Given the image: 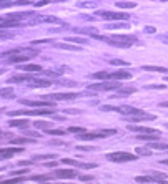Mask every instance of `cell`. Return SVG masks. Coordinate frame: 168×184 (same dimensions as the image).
Instances as JSON below:
<instances>
[{"label":"cell","mask_w":168,"mask_h":184,"mask_svg":"<svg viewBox=\"0 0 168 184\" xmlns=\"http://www.w3.org/2000/svg\"><path fill=\"white\" fill-rule=\"evenodd\" d=\"M53 174H55L58 179H73V178H77V171H73V169H57Z\"/></svg>","instance_id":"30bf717a"},{"label":"cell","mask_w":168,"mask_h":184,"mask_svg":"<svg viewBox=\"0 0 168 184\" xmlns=\"http://www.w3.org/2000/svg\"><path fill=\"white\" fill-rule=\"evenodd\" d=\"M143 70H146V72H158V73H168V68H163V66H152V65H143Z\"/></svg>","instance_id":"7402d4cb"},{"label":"cell","mask_w":168,"mask_h":184,"mask_svg":"<svg viewBox=\"0 0 168 184\" xmlns=\"http://www.w3.org/2000/svg\"><path fill=\"white\" fill-rule=\"evenodd\" d=\"M110 63H112V65H121V66H127V65H128L125 60H112Z\"/></svg>","instance_id":"e575fe53"},{"label":"cell","mask_w":168,"mask_h":184,"mask_svg":"<svg viewBox=\"0 0 168 184\" xmlns=\"http://www.w3.org/2000/svg\"><path fill=\"white\" fill-rule=\"evenodd\" d=\"M9 125L12 126V128H27L28 126V121H25V119H12V121H9Z\"/></svg>","instance_id":"44dd1931"},{"label":"cell","mask_w":168,"mask_h":184,"mask_svg":"<svg viewBox=\"0 0 168 184\" xmlns=\"http://www.w3.org/2000/svg\"><path fill=\"white\" fill-rule=\"evenodd\" d=\"M20 70H23V72L27 73H40L42 72V66L40 65H35V63H27V65H22L20 66Z\"/></svg>","instance_id":"2e32d148"},{"label":"cell","mask_w":168,"mask_h":184,"mask_svg":"<svg viewBox=\"0 0 168 184\" xmlns=\"http://www.w3.org/2000/svg\"><path fill=\"white\" fill-rule=\"evenodd\" d=\"M50 144H65V143H63V141H58V139H52Z\"/></svg>","instance_id":"7dc6e473"},{"label":"cell","mask_w":168,"mask_h":184,"mask_svg":"<svg viewBox=\"0 0 168 184\" xmlns=\"http://www.w3.org/2000/svg\"><path fill=\"white\" fill-rule=\"evenodd\" d=\"M20 103L25 106H44V108H53L55 101L52 100H45V101H32V100H20Z\"/></svg>","instance_id":"52a82bcc"},{"label":"cell","mask_w":168,"mask_h":184,"mask_svg":"<svg viewBox=\"0 0 168 184\" xmlns=\"http://www.w3.org/2000/svg\"><path fill=\"white\" fill-rule=\"evenodd\" d=\"M35 138H30V136H19V138H12L10 143L12 144H27V143H33Z\"/></svg>","instance_id":"ac0fdd59"},{"label":"cell","mask_w":168,"mask_h":184,"mask_svg":"<svg viewBox=\"0 0 168 184\" xmlns=\"http://www.w3.org/2000/svg\"><path fill=\"white\" fill-rule=\"evenodd\" d=\"M131 78L130 72H125V70H118V72L108 73V80H128Z\"/></svg>","instance_id":"7c38bea8"},{"label":"cell","mask_w":168,"mask_h":184,"mask_svg":"<svg viewBox=\"0 0 168 184\" xmlns=\"http://www.w3.org/2000/svg\"><path fill=\"white\" fill-rule=\"evenodd\" d=\"M78 7H85V8H92V7H96V3H95V2H92V3H78Z\"/></svg>","instance_id":"74e56055"},{"label":"cell","mask_w":168,"mask_h":184,"mask_svg":"<svg viewBox=\"0 0 168 184\" xmlns=\"http://www.w3.org/2000/svg\"><path fill=\"white\" fill-rule=\"evenodd\" d=\"M148 88H158V90H163L165 86H163V85H150Z\"/></svg>","instance_id":"ee69618b"},{"label":"cell","mask_w":168,"mask_h":184,"mask_svg":"<svg viewBox=\"0 0 168 184\" xmlns=\"http://www.w3.org/2000/svg\"><path fill=\"white\" fill-rule=\"evenodd\" d=\"M35 78L32 75H28L27 72L23 73V75H13L12 78H10L9 81H15V83H20V81H33Z\"/></svg>","instance_id":"e0dca14e"},{"label":"cell","mask_w":168,"mask_h":184,"mask_svg":"<svg viewBox=\"0 0 168 184\" xmlns=\"http://www.w3.org/2000/svg\"><path fill=\"white\" fill-rule=\"evenodd\" d=\"M65 42H72V43H77V45H85V43H88L87 38H82V37H68V38H65Z\"/></svg>","instance_id":"cb8c5ba5"},{"label":"cell","mask_w":168,"mask_h":184,"mask_svg":"<svg viewBox=\"0 0 168 184\" xmlns=\"http://www.w3.org/2000/svg\"><path fill=\"white\" fill-rule=\"evenodd\" d=\"M78 95L77 93H55V95H45L47 100L52 101H62V100H75Z\"/></svg>","instance_id":"8992f818"},{"label":"cell","mask_w":168,"mask_h":184,"mask_svg":"<svg viewBox=\"0 0 168 184\" xmlns=\"http://www.w3.org/2000/svg\"><path fill=\"white\" fill-rule=\"evenodd\" d=\"M32 162H33V161H20L19 164H20V166H30Z\"/></svg>","instance_id":"7bdbcfd3"},{"label":"cell","mask_w":168,"mask_h":184,"mask_svg":"<svg viewBox=\"0 0 168 184\" xmlns=\"http://www.w3.org/2000/svg\"><path fill=\"white\" fill-rule=\"evenodd\" d=\"M27 172H28V171H27V169H19V171H13V172H12V174H15V176H19V174H27Z\"/></svg>","instance_id":"60d3db41"},{"label":"cell","mask_w":168,"mask_h":184,"mask_svg":"<svg viewBox=\"0 0 168 184\" xmlns=\"http://www.w3.org/2000/svg\"><path fill=\"white\" fill-rule=\"evenodd\" d=\"M165 81H168V78H165Z\"/></svg>","instance_id":"f907efd6"},{"label":"cell","mask_w":168,"mask_h":184,"mask_svg":"<svg viewBox=\"0 0 168 184\" xmlns=\"http://www.w3.org/2000/svg\"><path fill=\"white\" fill-rule=\"evenodd\" d=\"M160 108H168V101H163V103H160Z\"/></svg>","instance_id":"c3c4849f"},{"label":"cell","mask_w":168,"mask_h":184,"mask_svg":"<svg viewBox=\"0 0 168 184\" xmlns=\"http://www.w3.org/2000/svg\"><path fill=\"white\" fill-rule=\"evenodd\" d=\"M9 181H10V182H23L25 178H10Z\"/></svg>","instance_id":"ab89813d"},{"label":"cell","mask_w":168,"mask_h":184,"mask_svg":"<svg viewBox=\"0 0 168 184\" xmlns=\"http://www.w3.org/2000/svg\"><path fill=\"white\" fill-rule=\"evenodd\" d=\"M67 131H68V133H82V131H85V129L83 128H77V126H70Z\"/></svg>","instance_id":"836d02e7"},{"label":"cell","mask_w":168,"mask_h":184,"mask_svg":"<svg viewBox=\"0 0 168 184\" xmlns=\"http://www.w3.org/2000/svg\"><path fill=\"white\" fill-rule=\"evenodd\" d=\"M67 133H68L67 129H52V128L47 129V134H53V136H63Z\"/></svg>","instance_id":"f1b7e54d"},{"label":"cell","mask_w":168,"mask_h":184,"mask_svg":"<svg viewBox=\"0 0 168 184\" xmlns=\"http://www.w3.org/2000/svg\"><path fill=\"white\" fill-rule=\"evenodd\" d=\"M55 109L53 108H44V109H19V111H12V116H19V115H27V116H47L53 115Z\"/></svg>","instance_id":"277c9868"},{"label":"cell","mask_w":168,"mask_h":184,"mask_svg":"<svg viewBox=\"0 0 168 184\" xmlns=\"http://www.w3.org/2000/svg\"><path fill=\"white\" fill-rule=\"evenodd\" d=\"M137 154L131 153H123V151H118V153H108L107 154V159L113 162H128V161H137Z\"/></svg>","instance_id":"3957f363"},{"label":"cell","mask_w":168,"mask_h":184,"mask_svg":"<svg viewBox=\"0 0 168 184\" xmlns=\"http://www.w3.org/2000/svg\"><path fill=\"white\" fill-rule=\"evenodd\" d=\"M137 153H138V154H145V156H148V154H152V151H150V149H145V148H138Z\"/></svg>","instance_id":"d590c367"},{"label":"cell","mask_w":168,"mask_h":184,"mask_svg":"<svg viewBox=\"0 0 168 184\" xmlns=\"http://www.w3.org/2000/svg\"><path fill=\"white\" fill-rule=\"evenodd\" d=\"M138 139H146V141H155V139H160V134H138Z\"/></svg>","instance_id":"d4e9b609"},{"label":"cell","mask_w":168,"mask_h":184,"mask_svg":"<svg viewBox=\"0 0 168 184\" xmlns=\"http://www.w3.org/2000/svg\"><path fill=\"white\" fill-rule=\"evenodd\" d=\"M108 28H127L125 23H112V25H108Z\"/></svg>","instance_id":"8d00e7d4"},{"label":"cell","mask_w":168,"mask_h":184,"mask_svg":"<svg viewBox=\"0 0 168 184\" xmlns=\"http://www.w3.org/2000/svg\"><path fill=\"white\" fill-rule=\"evenodd\" d=\"M45 166H48V168H55V166H57V161H52V162H45Z\"/></svg>","instance_id":"bcb514c9"},{"label":"cell","mask_w":168,"mask_h":184,"mask_svg":"<svg viewBox=\"0 0 168 184\" xmlns=\"http://www.w3.org/2000/svg\"><path fill=\"white\" fill-rule=\"evenodd\" d=\"M121 85L118 81H108V80H103L102 83H93L88 86V90L92 91H112V90H118Z\"/></svg>","instance_id":"7a4b0ae2"},{"label":"cell","mask_w":168,"mask_h":184,"mask_svg":"<svg viewBox=\"0 0 168 184\" xmlns=\"http://www.w3.org/2000/svg\"><path fill=\"white\" fill-rule=\"evenodd\" d=\"M92 37H93L95 40L107 42L108 45L120 47V48H128V47H131L133 43H137V37H135V35H112V37H105V35L93 33Z\"/></svg>","instance_id":"6da1fadb"},{"label":"cell","mask_w":168,"mask_h":184,"mask_svg":"<svg viewBox=\"0 0 168 184\" xmlns=\"http://www.w3.org/2000/svg\"><path fill=\"white\" fill-rule=\"evenodd\" d=\"M117 7L118 8H133V7H137V3L135 2H117Z\"/></svg>","instance_id":"f546056e"},{"label":"cell","mask_w":168,"mask_h":184,"mask_svg":"<svg viewBox=\"0 0 168 184\" xmlns=\"http://www.w3.org/2000/svg\"><path fill=\"white\" fill-rule=\"evenodd\" d=\"M96 15H100L103 20H108V22H120V20H128V15L125 12H110V10H105V12H96Z\"/></svg>","instance_id":"5b68a950"},{"label":"cell","mask_w":168,"mask_h":184,"mask_svg":"<svg viewBox=\"0 0 168 184\" xmlns=\"http://www.w3.org/2000/svg\"><path fill=\"white\" fill-rule=\"evenodd\" d=\"M128 129L135 133H143V134H162L158 129L153 128H146V126H135V125H128Z\"/></svg>","instance_id":"9c48e42d"},{"label":"cell","mask_w":168,"mask_h":184,"mask_svg":"<svg viewBox=\"0 0 168 184\" xmlns=\"http://www.w3.org/2000/svg\"><path fill=\"white\" fill-rule=\"evenodd\" d=\"M148 148H153V149H160V151H166L168 144L166 143H150Z\"/></svg>","instance_id":"484cf974"},{"label":"cell","mask_w":168,"mask_h":184,"mask_svg":"<svg viewBox=\"0 0 168 184\" xmlns=\"http://www.w3.org/2000/svg\"><path fill=\"white\" fill-rule=\"evenodd\" d=\"M22 151H23V148H0V158L2 159L12 158L13 154H19Z\"/></svg>","instance_id":"8fae6325"},{"label":"cell","mask_w":168,"mask_h":184,"mask_svg":"<svg viewBox=\"0 0 168 184\" xmlns=\"http://www.w3.org/2000/svg\"><path fill=\"white\" fill-rule=\"evenodd\" d=\"M30 56H33V55H25V53L19 55V52H17V53H13V55L9 56V63H23V62H27Z\"/></svg>","instance_id":"4fadbf2b"},{"label":"cell","mask_w":168,"mask_h":184,"mask_svg":"<svg viewBox=\"0 0 168 184\" xmlns=\"http://www.w3.org/2000/svg\"><path fill=\"white\" fill-rule=\"evenodd\" d=\"M57 158V154H35L33 158V161H44V159H55Z\"/></svg>","instance_id":"4316f807"},{"label":"cell","mask_w":168,"mask_h":184,"mask_svg":"<svg viewBox=\"0 0 168 184\" xmlns=\"http://www.w3.org/2000/svg\"><path fill=\"white\" fill-rule=\"evenodd\" d=\"M166 128H168V123H166Z\"/></svg>","instance_id":"816d5d0a"},{"label":"cell","mask_w":168,"mask_h":184,"mask_svg":"<svg viewBox=\"0 0 168 184\" xmlns=\"http://www.w3.org/2000/svg\"><path fill=\"white\" fill-rule=\"evenodd\" d=\"M52 83L53 81H50V80H33L30 83V86L32 88H48V86H52Z\"/></svg>","instance_id":"d6986e66"},{"label":"cell","mask_w":168,"mask_h":184,"mask_svg":"<svg viewBox=\"0 0 168 184\" xmlns=\"http://www.w3.org/2000/svg\"><path fill=\"white\" fill-rule=\"evenodd\" d=\"M32 181H38V182H45V181H52V174L48 176H32Z\"/></svg>","instance_id":"4dcf8cb0"},{"label":"cell","mask_w":168,"mask_h":184,"mask_svg":"<svg viewBox=\"0 0 168 184\" xmlns=\"http://www.w3.org/2000/svg\"><path fill=\"white\" fill-rule=\"evenodd\" d=\"M80 181H93V176H78Z\"/></svg>","instance_id":"f35d334b"},{"label":"cell","mask_w":168,"mask_h":184,"mask_svg":"<svg viewBox=\"0 0 168 184\" xmlns=\"http://www.w3.org/2000/svg\"><path fill=\"white\" fill-rule=\"evenodd\" d=\"M52 126V121H35V128L38 129H48Z\"/></svg>","instance_id":"83f0119b"},{"label":"cell","mask_w":168,"mask_h":184,"mask_svg":"<svg viewBox=\"0 0 168 184\" xmlns=\"http://www.w3.org/2000/svg\"><path fill=\"white\" fill-rule=\"evenodd\" d=\"M40 22H53V23H62L58 18H55V17H33V20H32V23H40Z\"/></svg>","instance_id":"ffe728a7"},{"label":"cell","mask_w":168,"mask_h":184,"mask_svg":"<svg viewBox=\"0 0 168 184\" xmlns=\"http://www.w3.org/2000/svg\"><path fill=\"white\" fill-rule=\"evenodd\" d=\"M145 32H148V33H155V28L153 27H145Z\"/></svg>","instance_id":"f6af8a7d"},{"label":"cell","mask_w":168,"mask_h":184,"mask_svg":"<svg viewBox=\"0 0 168 184\" xmlns=\"http://www.w3.org/2000/svg\"><path fill=\"white\" fill-rule=\"evenodd\" d=\"M0 38H12V35H10V33H3V32H0Z\"/></svg>","instance_id":"b9f144b4"},{"label":"cell","mask_w":168,"mask_h":184,"mask_svg":"<svg viewBox=\"0 0 168 184\" xmlns=\"http://www.w3.org/2000/svg\"><path fill=\"white\" fill-rule=\"evenodd\" d=\"M2 20H3V18H2V17H0V22H2Z\"/></svg>","instance_id":"681fc988"},{"label":"cell","mask_w":168,"mask_h":184,"mask_svg":"<svg viewBox=\"0 0 168 184\" xmlns=\"http://www.w3.org/2000/svg\"><path fill=\"white\" fill-rule=\"evenodd\" d=\"M137 91V88L135 86H123V88H118L117 90V95H113V98H117V96H127V95H131V93H135Z\"/></svg>","instance_id":"9a60e30c"},{"label":"cell","mask_w":168,"mask_h":184,"mask_svg":"<svg viewBox=\"0 0 168 184\" xmlns=\"http://www.w3.org/2000/svg\"><path fill=\"white\" fill-rule=\"evenodd\" d=\"M0 134H3V133H0ZM0 138H2V136H0Z\"/></svg>","instance_id":"f5cc1de1"},{"label":"cell","mask_w":168,"mask_h":184,"mask_svg":"<svg viewBox=\"0 0 168 184\" xmlns=\"http://www.w3.org/2000/svg\"><path fill=\"white\" fill-rule=\"evenodd\" d=\"M92 78L93 80H108V73L107 72H96L92 75Z\"/></svg>","instance_id":"1f68e13d"},{"label":"cell","mask_w":168,"mask_h":184,"mask_svg":"<svg viewBox=\"0 0 168 184\" xmlns=\"http://www.w3.org/2000/svg\"><path fill=\"white\" fill-rule=\"evenodd\" d=\"M53 47L57 48H62V50H68V52H78L80 50V47H77V45H70V43H60V42H52Z\"/></svg>","instance_id":"5bb4252c"},{"label":"cell","mask_w":168,"mask_h":184,"mask_svg":"<svg viewBox=\"0 0 168 184\" xmlns=\"http://www.w3.org/2000/svg\"><path fill=\"white\" fill-rule=\"evenodd\" d=\"M13 90L12 88H0V98H13Z\"/></svg>","instance_id":"603a6c76"},{"label":"cell","mask_w":168,"mask_h":184,"mask_svg":"<svg viewBox=\"0 0 168 184\" xmlns=\"http://www.w3.org/2000/svg\"><path fill=\"white\" fill-rule=\"evenodd\" d=\"M63 164H70V166H77V168H82V169H90V168H96L95 162H78L75 159H70V158H65L62 159Z\"/></svg>","instance_id":"ba28073f"},{"label":"cell","mask_w":168,"mask_h":184,"mask_svg":"<svg viewBox=\"0 0 168 184\" xmlns=\"http://www.w3.org/2000/svg\"><path fill=\"white\" fill-rule=\"evenodd\" d=\"M23 134H25V136H30V138H40V136H42V134H38V133L27 131V128H23Z\"/></svg>","instance_id":"d6a6232c"}]
</instances>
